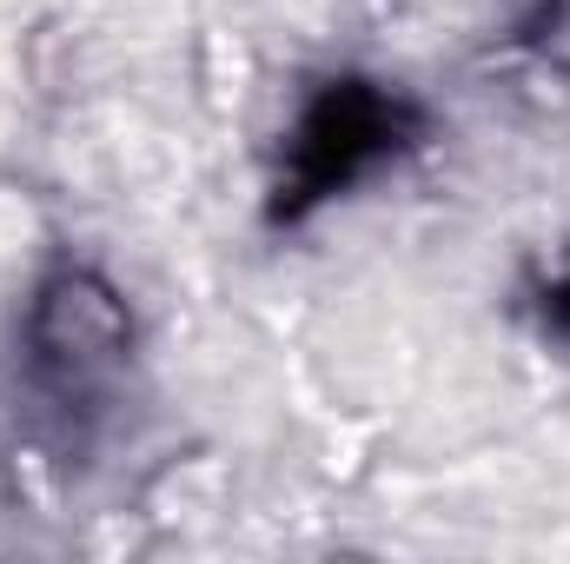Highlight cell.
<instances>
[{
  "mask_svg": "<svg viewBox=\"0 0 570 564\" xmlns=\"http://www.w3.org/2000/svg\"><path fill=\"white\" fill-rule=\"evenodd\" d=\"M140 352V319L134 299L87 260H60L53 273L27 292V319H20V359L27 379L47 406H60L73 419V406H94L114 392V379H127Z\"/></svg>",
  "mask_w": 570,
  "mask_h": 564,
  "instance_id": "cell-1",
  "label": "cell"
},
{
  "mask_svg": "<svg viewBox=\"0 0 570 564\" xmlns=\"http://www.w3.org/2000/svg\"><path fill=\"white\" fill-rule=\"evenodd\" d=\"M419 107L365 74H338L325 87H312V100L298 107L292 134L279 153V186H273V220H305L312 206L352 193L365 173H379L385 159H399L419 140Z\"/></svg>",
  "mask_w": 570,
  "mask_h": 564,
  "instance_id": "cell-2",
  "label": "cell"
},
{
  "mask_svg": "<svg viewBox=\"0 0 570 564\" xmlns=\"http://www.w3.org/2000/svg\"><path fill=\"white\" fill-rule=\"evenodd\" d=\"M538 325H544V339H564L570 346V266L544 280V292H538Z\"/></svg>",
  "mask_w": 570,
  "mask_h": 564,
  "instance_id": "cell-3",
  "label": "cell"
}]
</instances>
